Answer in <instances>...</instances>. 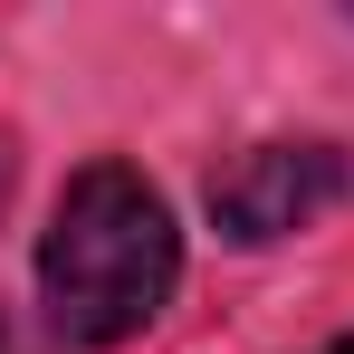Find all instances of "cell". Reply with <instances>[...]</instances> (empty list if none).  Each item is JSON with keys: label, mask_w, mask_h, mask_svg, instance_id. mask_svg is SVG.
I'll use <instances>...</instances> for the list:
<instances>
[{"label": "cell", "mask_w": 354, "mask_h": 354, "mask_svg": "<svg viewBox=\"0 0 354 354\" xmlns=\"http://www.w3.org/2000/svg\"><path fill=\"white\" fill-rule=\"evenodd\" d=\"M0 354H10V326H0Z\"/></svg>", "instance_id": "obj_4"}, {"label": "cell", "mask_w": 354, "mask_h": 354, "mask_svg": "<svg viewBox=\"0 0 354 354\" xmlns=\"http://www.w3.org/2000/svg\"><path fill=\"white\" fill-rule=\"evenodd\" d=\"M182 288V230L173 201L134 163H86L58 192V221L39 239V306L48 335L77 354H106L124 335H144Z\"/></svg>", "instance_id": "obj_1"}, {"label": "cell", "mask_w": 354, "mask_h": 354, "mask_svg": "<svg viewBox=\"0 0 354 354\" xmlns=\"http://www.w3.org/2000/svg\"><path fill=\"white\" fill-rule=\"evenodd\" d=\"M316 354H354V326H345V335H335V345H316Z\"/></svg>", "instance_id": "obj_3"}, {"label": "cell", "mask_w": 354, "mask_h": 354, "mask_svg": "<svg viewBox=\"0 0 354 354\" xmlns=\"http://www.w3.org/2000/svg\"><path fill=\"white\" fill-rule=\"evenodd\" d=\"M345 153L335 144H249L239 163L211 173V221L221 239L239 249H268V239L306 230V221H326L335 201H345Z\"/></svg>", "instance_id": "obj_2"}]
</instances>
